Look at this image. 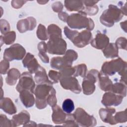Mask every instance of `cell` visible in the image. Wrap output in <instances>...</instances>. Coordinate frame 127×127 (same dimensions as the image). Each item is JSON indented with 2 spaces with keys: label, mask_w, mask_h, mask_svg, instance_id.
<instances>
[{
  "label": "cell",
  "mask_w": 127,
  "mask_h": 127,
  "mask_svg": "<svg viewBox=\"0 0 127 127\" xmlns=\"http://www.w3.org/2000/svg\"><path fill=\"white\" fill-rule=\"evenodd\" d=\"M92 38V34L90 31L84 30L79 33L72 41L74 44L78 47H83L89 43Z\"/></svg>",
  "instance_id": "8fae6325"
},
{
  "label": "cell",
  "mask_w": 127,
  "mask_h": 127,
  "mask_svg": "<svg viewBox=\"0 0 127 127\" xmlns=\"http://www.w3.org/2000/svg\"><path fill=\"white\" fill-rule=\"evenodd\" d=\"M86 14L82 11L79 13L72 14L67 18V23L71 28L81 29L87 27L89 30L93 29V22L90 18L86 17Z\"/></svg>",
  "instance_id": "6da1fadb"
},
{
  "label": "cell",
  "mask_w": 127,
  "mask_h": 127,
  "mask_svg": "<svg viewBox=\"0 0 127 127\" xmlns=\"http://www.w3.org/2000/svg\"><path fill=\"white\" fill-rule=\"evenodd\" d=\"M23 63L24 66H27L31 73H34L40 67L36 59L34 58L33 55L30 53L27 54L25 58L23 61Z\"/></svg>",
  "instance_id": "4fadbf2b"
},
{
  "label": "cell",
  "mask_w": 127,
  "mask_h": 127,
  "mask_svg": "<svg viewBox=\"0 0 127 127\" xmlns=\"http://www.w3.org/2000/svg\"><path fill=\"white\" fill-rule=\"evenodd\" d=\"M25 54V49L21 45L16 44L5 49L3 54V58L7 61L22 59Z\"/></svg>",
  "instance_id": "52a82bcc"
},
{
  "label": "cell",
  "mask_w": 127,
  "mask_h": 127,
  "mask_svg": "<svg viewBox=\"0 0 127 127\" xmlns=\"http://www.w3.org/2000/svg\"><path fill=\"white\" fill-rule=\"evenodd\" d=\"M77 58V53L73 50H68L63 57H55L51 60V65L53 68L60 69L66 66H70L72 62Z\"/></svg>",
  "instance_id": "3957f363"
},
{
  "label": "cell",
  "mask_w": 127,
  "mask_h": 127,
  "mask_svg": "<svg viewBox=\"0 0 127 127\" xmlns=\"http://www.w3.org/2000/svg\"><path fill=\"white\" fill-rule=\"evenodd\" d=\"M35 78L36 81L37 83H52V82L48 80V78L47 77L45 70L40 66L37 71V72L35 76Z\"/></svg>",
  "instance_id": "ffe728a7"
},
{
  "label": "cell",
  "mask_w": 127,
  "mask_h": 127,
  "mask_svg": "<svg viewBox=\"0 0 127 127\" xmlns=\"http://www.w3.org/2000/svg\"><path fill=\"white\" fill-rule=\"evenodd\" d=\"M65 42L60 37H50L47 44V51L50 54L63 55L66 50Z\"/></svg>",
  "instance_id": "8992f818"
},
{
  "label": "cell",
  "mask_w": 127,
  "mask_h": 127,
  "mask_svg": "<svg viewBox=\"0 0 127 127\" xmlns=\"http://www.w3.org/2000/svg\"><path fill=\"white\" fill-rule=\"evenodd\" d=\"M48 33L50 34V37H62L61 29L57 25L54 24L50 25L48 28Z\"/></svg>",
  "instance_id": "d4e9b609"
},
{
  "label": "cell",
  "mask_w": 127,
  "mask_h": 127,
  "mask_svg": "<svg viewBox=\"0 0 127 127\" xmlns=\"http://www.w3.org/2000/svg\"><path fill=\"white\" fill-rule=\"evenodd\" d=\"M49 75L51 79H52L54 81V82L56 83L58 82V81L60 79L61 77L62 76L60 72H58L53 70H50Z\"/></svg>",
  "instance_id": "836d02e7"
},
{
  "label": "cell",
  "mask_w": 127,
  "mask_h": 127,
  "mask_svg": "<svg viewBox=\"0 0 127 127\" xmlns=\"http://www.w3.org/2000/svg\"><path fill=\"white\" fill-rule=\"evenodd\" d=\"M103 52L105 56L108 58H114L117 57L118 55V48L114 43L109 44L106 48H105V49Z\"/></svg>",
  "instance_id": "7402d4cb"
},
{
  "label": "cell",
  "mask_w": 127,
  "mask_h": 127,
  "mask_svg": "<svg viewBox=\"0 0 127 127\" xmlns=\"http://www.w3.org/2000/svg\"><path fill=\"white\" fill-rule=\"evenodd\" d=\"M115 121L116 122H125L127 121V117H126V111L124 112H118L116 114L115 116Z\"/></svg>",
  "instance_id": "1f68e13d"
},
{
  "label": "cell",
  "mask_w": 127,
  "mask_h": 127,
  "mask_svg": "<svg viewBox=\"0 0 127 127\" xmlns=\"http://www.w3.org/2000/svg\"><path fill=\"white\" fill-rule=\"evenodd\" d=\"M34 87L35 84L32 79V76L29 73L25 72L21 75L16 89L19 92L21 91L24 89H26L32 92L33 91Z\"/></svg>",
  "instance_id": "9c48e42d"
},
{
  "label": "cell",
  "mask_w": 127,
  "mask_h": 127,
  "mask_svg": "<svg viewBox=\"0 0 127 127\" xmlns=\"http://www.w3.org/2000/svg\"><path fill=\"white\" fill-rule=\"evenodd\" d=\"M61 84L63 88L66 89H70L75 93H78L81 91L78 81L74 77H65L64 78H63L61 80Z\"/></svg>",
  "instance_id": "30bf717a"
},
{
  "label": "cell",
  "mask_w": 127,
  "mask_h": 127,
  "mask_svg": "<svg viewBox=\"0 0 127 127\" xmlns=\"http://www.w3.org/2000/svg\"><path fill=\"white\" fill-rule=\"evenodd\" d=\"M56 92L54 88H52L51 91L50 92L49 95L48 96L47 98V101L48 104H49L50 106L53 107L56 105L57 103V99L56 97L55 96Z\"/></svg>",
  "instance_id": "f546056e"
},
{
  "label": "cell",
  "mask_w": 127,
  "mask_h": 127,
  "mask_svg": "<svg viewBox=\"0 0 127 127\" xmlns=\"http://www.w3.org/2000/svg\"><path fill=\"white\" fill-rule=\"evenodd\" d=\"M64 33L66 35V37L72 41L79 33L77 32V31H71L67 27H65Z\"/></svg>",
  "instance_id": "d6a6232c"
},
{
  "label": "cell",
  "mask_w": 127,
  "mask_h": 127,
  "mask_svg": "<svg viewBox=\"0 0 127 127\" xmlns=\"http://www.w3.org/2000/svg\"><path fill=\"white\" fill-rule=\"evenodd\" d=\"M64 5L66 9L69 11L78 10L83 9V1H77V0H71L64 1Z\"/></svg>",
  "instance_id": "44dd1931"
},
{
  "label": "cell",
  "mask_w": 127,
  "mask_h": 127,
  "mask_svg": "<svg viewBox=\"0 0 127 127\" xmlns=\"http://www.w3.org/2000/svg\"><path fill=\"white\" fill-rule=\"evenodd\" d=\"M126 63L119 58L116 60H113L110 62L104 63L102 67V72L106 75H112L116 71H119L120 74L126 72Z\"/></svg>",
  "instance_id": "277c9868"
},
{
  "label": "cell",
  "mask_w": 127,
  "mask_h": 127,
  "mask_svg": "<svg viewBox=\"0 0 127 127\" xmlns=\"http://www.w3.org/2000/svg\"><path fill=\"white\" fill-rule=\"evenodd\" d=\"M30 116L29 113L26 111H22V112L19 114L13 117L12 122H13V124H15V126L16 124H18V125H19L24 123H27L28 122Z\"/></svg>",
  "instance_id": "d6986e66"
},
{
  "label": "cell",
  "mask_w": 127,
  "mask_h": 127,
  "mask_svg": "<svg viewBox=\"0 0 127 127\" xmlns=\"http://www.w3.org/2000/svg\"><path fill=\"white\" fill-rule=\"evenodd\" d=\"M20 74L19 71L15 68L10 69L7 74L6 81L9 85H14L16 82L17 79L20 77Z\"/></svg>",
  "instance_id": "603a6c76"
},
{
  "label": "cell",
  "mask_w": 127,
  "mask_h": 127,
  "mask_svg": "<svg viewBox=\"0 0 127 127\" xmlns=\"http://www.w3.org/2000/svg\"><path fill=\"white\" fill-rule=\"evenodd\" d=\"M20 97L23 104L27 108H29L33 105L34 98L30 92L26 90H22L20 91Z\"/></svg>",
  "instance_id": "ac0fdd59"
},
{
  "label": "cell",
  "mask_w": 127,
  "mask_h": 127,
  "mask_svg": "<svg viewBox=\"0 0 127 127\" xmlns=\"http://www.w3.org/2000/svg\"><path fill=\"white\" fill-rule=\"evenodd\" d=\"M74 68L75 72L74 75H75V76H78L79 75L82 77L85 76L86 70V67L85 64H82L79 65L76 67H74Z\"/></svg>",
  "instance_id": "4dcf8cb0"
},
{
  "label": "cell",
  "mask_w": 127,
  "mask_h": 127,
  "mask_svg": "<svg viewBox=\"0 0 127 127\" xmlns=\"http://www.w3.org/2000/svg\"><path fill=\"white\" fill-rule=\"evenodd\" d=\"M52 83H42L38 85L35 91L36 96V104L38 108L42 109L46 106V97L52 89Z\"/></svg>",
  "instance_id": "5b68a950"
},
{
  "label": "cell",
  "mask_w": 127,
  "mask_h": 127,
  "mask_svg": "<svg viewBox=\"0 0 127 127\" xmlns=\"http://www.w3.org/2000/svg\"><path fill=\"white\" fill-rule=\"evenodd\" d=\"M62 108L63 111L67 113H70L74 109V103L70 99H65L63 103Z\"/></svg>",
  "instance_id": "4316f807"
},
{
  "label": "cell",
  "mask_w": 127,
  "mask_h": 127,
  "mask_svg": "<svg viewBox=\"0 0 127 127\" xmlns=\"http://www.w3.org/2000/svg\"><path fill=\"white\" fill-rule=\"evenodd\" d=\"M116 110L113 108L101 109L99 111V114L102 120L106 123H109L110 124H116L114 120L112 114L115 112Z\"/></svg>",
  "instance_id": "9a60e30c"
},
{
  "label": "cell",
  "mask_w": 127,
  "mask_h": 127,
  "mask_svg": "<svg viewBox=\"0 0 127 127\" xmlns=\"http://www.w3.org/2000/svg\"><path fill=\"white\" fill-rule=\"evenodd\" d=\"M99 78V86H100L101 89L104 91H109L111 90L112 82L110 79L106 76L100 77Z\"/></svg>",
  "instance_id": "cb8c5ba5"
},
{
  "label": "cell",
  "mask_w": 127,
  "mask_h": 127,
  "mask_svg": "<svg viewBox=\"0 0 127 127\" xmlns=\"http://www.w3.org/2000/svg\"><path fill=\"white\" fill-rule=\"evenodd\" d=\"M53 113L52 115L53 121L55 124H62L64 122L66 115L58 106L55 105L53 107Z\"/></svg>",
  "instance_id": "e0dca14e"
},
{
  "label": "cell",
  "mask_w": 127,
  "mask_h": 127,
  "mask_svg": "<svg viewBox=\"0 0 127 127\" xmlns=\"http://www.w3.org/2000/svg\"><path fill=\"white\" fill-rule=\"evenodd\" d=\"M117 43H118V44H117V45L118 46L119 48L126 49V47L124 46V44H123V43L126 44V38H119L117 41Z\"/></svg>",
  "instance_id": "d590c367"
},
{
  "label": "cell",
  "mask_w": 127,
  "mask_h": 127,
  "mask_svg": "<svg viewBox=\"0 0 127 127\" xmlns=\"http://www.w3.org/2000/svg\"><path fill=\"white\" fill-rule=\"evenodd\" d=\"M52 7L53 10L56 12L60 11L63 9V4L60 2H56L55 3H54Z\"/></svg>",
  "instance_id": "8d00e7d4"
},
{
  "label": "cell",
  "mask_w": 127,
  "mask_h": 127,
  "mask_svg": "<svg viewBox=\"0 0 127 127\" xmlns=\"http://www.w3.org/2000/svg\"><path fill=\"white\" fill-rule=\"evenodd\" d=\"M9 67V63L7 60H4L0 63V72L1 74H5Z\"/></svg>",
  "instance_id": "e575fe53"
},
{
  "label": "cell",
  "mask_w": 127,
  "mask_h": 127,
  "mask_svg": "<svg viewBox=\"0 0 127 127\" xmlns=\"http://www.w3.org/2000/svg\"><path fill=\"white\" fill-rule=\"evenodd\" d=\"M75 119L81 126H93L92 124L96 125L95 119L91 116L87 114L84 110L81 108H77L74 114Z\"/></svg>",
  "instance_id": "ba28073f"
},
{
  "label": "cell",
  "mask_w": 127,
  "mask_h": 127,
  "mask_svg": "<svg viewBox=\"0 0 127 127\" xmlns=\"http://www.w3.org/2000/svg\"><path fill=\"white\" fill-rule=\"evenodd\" d=\"M0 108L5 112L12 114L16 112V109L11 100L8 98H4L0 100Z\"/></svg>",
  "instance_id": "2e32d148"
},
{
  "label": "cell",
  "mask_w": 127,
  "mask_h": 127,
  "mask_svg": "<svg viewBox=\"0 0 127 127\" xmlns=\"http://www.w3.org/2000/svg\"><path fill=\"white\" fill-rule=\"evenodd\" d=\"M37 34L38 37L42 40H46L48 38L45 27L42 24L39 25Z\"/></svg>",
  "instance_id": "83f0119b"
},
{
  "label": "cell",
  "mask_w": 127,
  "mask_h": 127,
  "mask_svg": "<svg viewBox=\"0 0 127 127\" xmlns=\"http://www.w3.org/2000/svg\"><path fill=\"white\" fill-rule=\"evenodd\" d=\"M109 8L102 14L100 21L103 24L107 26H112L115 21L117 22L122 18L123 14L116 6L110 5Z\"/></svg>",
  "instance_id": "7a4b0ae2"
},
{
  "label": "cell",
  "mask_w": 127,
  "mask_h": 127,
  "mask_svg": "<svg viewBox=\"0 0 127 127\" xmlns=\"http://www.w3.org/2000/svg\"><path fill=\"white\" fill-rule=\"evenodd\" d=\"M123 99V96L119 95H116L112 93L108 92L105 93L102 101V103L105 106H117L119 105Z\"/></svg>",
  "instance_id": "7c38bea8"
},
{
  "label": "cell",
  "mask_w": 127,
  "mask_h": 127,
  "mask_svg": "<svg viewBox=\"0 0 127 127\" xmlns=\"http://www.w3.org/2000/svg\"><path fill=\"white\" fill-rule=\"evenodd\" d=\"M15 39V33L14 31L9 32L5 34L3 36V42L6 45L12 44Z\"/></svg>",
  "instance_id": "f1b7e54d"
},
{
  "label": "cell",
  "mask_w": 127,
  "mask_h": 127,
  "mask_svg": "<svg viewBox=\"0 0 127 127\" xmlns=\"http://www.w3.org/2000/svg\"><path fill=\"white\" fill-rule=\"evenodd\" d=\"M109 38L101 33L97 34L96 38L91 42L92 46L97 49H102L106 48L109 43Z\"/></svg>",
  "instance_id": "5bb4252c"
},
{
  "label": "cell",
  "mask_w": 127,
  "mask_h": 127,
  "mask_svg": "<svg viewBox=\"0 0 127 127\" xmlns=\"http://www.w3.org/2000/svg\"><path fill=\"white\" fill-rule=\"evenodd\" d=\"M111 90H112L113 92L120 94L121 95H125L124 94V93L126 94V86H124L123 84L116 83L114 85H112Z\"/></svg>",
  "instance_id": "484cf974"
}]
</instances>
